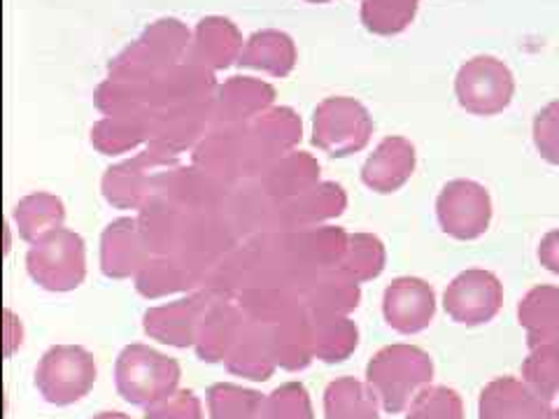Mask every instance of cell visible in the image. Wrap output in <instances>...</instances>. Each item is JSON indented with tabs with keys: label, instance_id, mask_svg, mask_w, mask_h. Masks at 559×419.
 I'll use <instances>...</instances> for the list:
<instances>
[{
	"label": "cell",
	"instance_id": "cell-1",
	"mask_svg": "<svg viewBox=\"0 0 559 419\" xmlns=\"http://www.w3.org/2000/svg\"><path fill=\"white\" fill-rule=\"evenodd\" d=\"M189 28L180 20H159L150 24L143 35L110 61V77H127L140 82H156L170 68L187 61L191 55Z\"/></svg>",
	"mask_w": 559,
	"mask_h": 419
},
{
	"label": "cell",
	"instance_id": "cell-2",
	"mask_svg": "<svg viewBox=\"0 0 559 419\" xmlns=\"http://www.w3.org/2000/svg\"><path fill=\"white\" fill-rule=\"evenodd\" d=\"M115 380L121 398L147 408L178 390L180 363L147 345L133 343L119 352Z\"/></svg>",
	"mask_w": 559,
	"mask_h": 419
},
{
	"label": "cell",
	"instance_id": "cell-3",
	"mask_svg": "<svg viewBox=\"0 0 559 419\" xmlns=\"http://www.w3.org/2000/svg\"><path fill=\"white\" fill-rule=\"evenodd\" d=\"M433 366L423 349L411 345L384 347L371 359L366 380L378 394L382 408L401 412L411 400V394L431 380Z\"/></svg>",
	"mask_w": 559,
	"mask_h": 419
},
{
	"label": "cell",
	"instance_id": "cell-4",
	"mask_svg": "<svg viewBox=\"0 0 559 419\" xmlns=\"http://www.w3.org/2000/svg\"><path fill=\"white\" fill-rule=\"evenodd\" d=\"M26 268L43 289L73 291L86 275L84 240L75 231L57 229L35 240L26 256Z\"/></svg>",
	"mask_w": 559,
	"mask_h": 419
},
{
	"label": "cell",
	"instance_id": "cell-5",
	"mask_svg": "<svg viewBox=\"0 0 559 419\" xmlns=\"http://www.w3.org/2000/svg\"><path fill=\"white\" fill-rule=\"evenodd\" d=\"M96 382L94 355L80 345L49 347L35 371V387L55 406L78 404Z\"/></svg>",
	"mask_w": 559,
	"mask_h": 419
},
{
	"label": "cell",
	"instance_id": "cell-6",
	"mask_svg": "<svg viewBox=\"0 0 559 419\" xmlns=\"http://www.w3.org/2000/svg\"><path fill=\"white\" fill-rule=\"evenodd\" d=\"M373 121L369 110L349 96H334L318 105L312 117V143L331 156H349L369 145Z\"/></svg>",
	"mask_w": 559,
	"mask_h": 419
},
{
	"label": "cell",
	"instance_id": "cell-7",
	"mask_svg": "<svg viewBox=\"0 0 559 419\" xmlns=\"http://www.w3.org/2000/svg\"><path fill=\"white\" fill-rule=\"evenodd\" d=\"M168 166H175V156L156 147L112 166L103 178L105 201L121 210L143 207L156 191V180H159L162 170H168Z\"/></svg>",
	"mask_w": 559,
	"mask_h": 419
},
{
	"label": "cell",
	"instance_id": "cell-8",
	"mask_svg": "<svg viewBox=\"0 0 559 419\" xmlns=\"http://www.w3.org/2000/svg\"><path fill=\"white\" fill-rule=\"evenodd\" d=\"M457 96L462 108L476 115L501 112L513 96V75L501 61L478 57L462 65L457 75Z\"/></svg>",
	"mask_w": 559,
	"mask_h": 419
},
{
	"label": "cell",
	"instance_id": "cell-9",
	"mask_svg": "<svg viewBox=\"0 0 559 419\" xmlns=\"http://www.w3.org/2000/svg\"><path fill=\"white\" fill-rule=\"evenodd\" d=\"M250 147V175L264 172L301 143V117L292 108H271L245 124Z\"/></svg>",
	"mask_w": 559,
	"mask_h": 419
},
{
	"label": "cell",
	"instance_id": "cell-10",
	"mask_svg": "<svg viewBox=\"0 0 559 419\" xmlns=\"http://www.w3.org/2000/svg\"><path fill=\"white\" fill-rule=\"evenodd\" d=\"M213 124V100L173 105L154 110L150 147L178 156L180 152L197 147Z\"/></svg>",
	"mask_w": 559,
	"mask_h": 419
},
{
	"label": "cell",
	"instance_id": "cell-11",
	"mask_svg": "<svg viewBox=\"0 0 559 419\" xmlns=\"http://www.w3.org/2000/svg\"><path fill=\"white\" fill-rule=\"evenodd\" d=\"M194 166L210 172L224 184L250 175V147L245 124L215 127L210 131L194 147Z\"/></svg>",
	"mask_w": 559,
	"mask_h": 419
},
{
	"label": "cell",
	"instance_id": "cell-12",
	"mask_svg": "<svg viewBox=\"0 0 559 419\" xmlns=\"http://www.w3.org/2000/svg\"><path fill=\"white\" fill-rule=\"evenodd\" d=\"M275 89L254 77H231L217 86L213 98L215 127H242L271 110Z\"/></svg>",
	"mask_w": 559,
	"mask_h": 419
},
{
	"label": "cell",
	"instance_id": "cell-13",
	"mask_svg": "<svg viewBox=\"0 0 559 419\" xmlns=\"http://www.w3.org/2000/svg\"><path fill=\"white\" fill-rule=\"evenodd\" d=\"M210 306V296H189V299L173 301L159 308H150L145 312V334L170 347H191L197 345L203 314Z\"/></svg>",
	"mask_w": 559,
	"mask_h": 419
},
{
	"label": "cell",
	"instance_id": "cell-14",
	"mask_svg": "<svg viewBox=\"0 0 559 419\" xmlns=\"http://www.w3.org/2000/svg\"><path fill=\"white\" fill-rule=\"evenodd\" d=\"M234 244L229 226L207 213H187L182 234L175 248V259H180L197 275L203 273L213 261L224 256Z\"/></svg>",
	"mask_w": 559,
	"mask_h": 419
},
{
	"label": "cell",
	"instance_id": "cell-15",
	"mask_svg": "<svg viewBox=\"0 0 559 419\" xmlns=\"http://www.w3.org/2000/svg\"><path fill=\"white\" fill-rule=\"evenodd\" d=\"M443 231L454 238H476L487 229L489 196L474 182H452L439 199Z\"/></svg>",
	"mask_w": 559,
	"mask_h": 419
},
{
	"label": "cell",
	"instance_id": "cell-16",
	"mask_svg": "<svg viewBox=\"0 0 559 419\" xmlns=\"http://www.w3.org/2000/svg\"><path fill=\"white\" fill-rule=\"evenodd\" d=\"M150 244L138 219H115L100 238V268L112 279L138 275L150 261Z\"/></svg>",
	"mask_w": 559,
	"mask_h": 419
},
{
	"label": "cell",
	"instance_id": "cell-17",
	"mask_svg": "<svg viewBox=\"0 0 559 419\" xmlns=\"http://www.w3.org/2000/svg\"><path fill=\"white\" fill-rule=\"evenodd\" d=\"M501 303V287L492 273L468 271L445 291V310L462 324H483L495 318Z\"/></svg>",
	"mask_w": 559,
	"mask_h": 419
},
{
	"label": "cell",
	"instance_id": "cell-18",
	"mask_svg": "<svg viewBox=\"0 0 559 419\" xmlns=\"http://www.w3.org/2000/svg\"><path fill=\"white\" fill-rule=\"evenodd\" d=\"M347 205V196L341 184L336 182H320L306 194L280 201L277 207H271V217L275 224L285 226V229H310V226H320L322 222L334 219L343 215Z\"/></svg>",
	"mask_w": 559,
	"mask_h": 419
},
{
	"label": "cell",
	"instance_id": "cell-19",
	"mask_svg": "<svg viewBox=\"0 0 559 419\" xmlns=\"http://www.w3.org/2000/svg\"><path fill=\"white\" fill-rule=\"evenodd\" d=\"M154 194H162L187 213H210L224 203V182L213 175L194 168H170L159 175Z\"/></svg>",
	"mask_w": 559,
	"mask_h": 419
},
{
	"label": "cell",
	"instance_id": "cell-20",
	"mask_svg": "<svg viewBox=\"0 0 559 419\" xmlns=\"http://www.w3.org/2000/svg\"><path fill=\"white\" fill-rule=\"evenodd\" d=\"M245 326H248V318L240 310V306H234L226 299H213L210 296V306L203 314V322L197 336V355L205 363H219L226 361L236 347L238 338L242 336Z\"/></svg>",
	"mask_w": 559,
	"mask_h": 419
},
{
	"label": "cell",
	"instance_id": "cell-21",
	"mask_svg": "<svg viewBox=\"0 0 559 419\" xmlns=\"http://www.w3.org/2000/svg\"><path fill=\"white\" fill-rule=\"evenodd\" d=\"M433 291L423 279L401 277L384 291V320L401 334L423 331L433 318Z\"/></svg>",
	"mask_w": 559,
	"mask_h": 419
},
{
	"label": "cell",
	"instance_id": "cell-22",
	"mask_svg": "<svg viewBox=\"0 0 559 419\" xmlns=\"http://www.w3.org/2000/svg\"><path fill=\"white\" fill-rule=\"evenodd\" d=\"M242 49V35L231 20H226V16H205L194 31L189 59L217 73V70L238 63Z\"/></svg>",
	"mask_w": 559,
	"mask_h": 419
},
{
	"label": "cell",
	"instance_id": "cell-23",
	"mask_svg": "<svg viewBox=\"0 0 559 419\" xmlns=\"http://www.w3.org/2000/svg\"><path fill=\"white\" fill-rule=\"evenodd\" d=\"M215 73L191 59L170 68L166 75L154 82V110L173 105L213 100L217 92Z\"/></svg>",
	"mask_w": 559,
	"mask_h": 419
},
{
	"label": "cell",
	"instance_id": "cell-24",
	"mask_svg": "<svg viewBox=\"0 0 559 419\" xmlns=\"http://www.w3.org/2000/svg\"><path fill=\"white\" fill-rule=\"evenodd\" d=\"M226 369L240 378L266 382L277 369L273 352V326L248 320L242 336L231 349V355L226 357Z\"/></svg>",
	"mask_w": 559,
	"mask_h": 419
},
{
	"label": "cell",
	"instance_id": "cell-25",
	"mask_svg": "<svg viewBox=\"0 0 559 419\" xmlns=\"http://www.w3.org/2000/svg\"><path fill=\"white\" fill-rule=\"evenodd\" d=\"M415 168V149L404 137L382 140L364 164L361 180L378 194H390L404 184Z\"/></svg>",
	"mask_w": 559,
	"mask_h": 419
},
{
	"label": "cell",
	"instance_id": "cell-26",
	"mask_svg": "<svg viewBox=\"0 0 559 419\" xmlns=\"http://www.w3.org/2000/svg\"><path fill=\"white\" fill-rule=\"evenodd\" d=\"M238 306L250 322L275 326L292 314L306 310L304 294L283 283H261L240 291Z\"/></svg>",
	"mask_w": 559,
	"mask_h": 419
},
{
	"label": "cell",
	"instance_id": "cell-27",
	"mask_svg": "<svg viewBox=\"0 0 559 419\" xmlns=\"http://www.w3.org/2000/svg\"><path fill=\"white\" fill-rule=\"evenodd\" d=\"M185 219L187 210L175 205L162 194H152L138 217L140 231H143L150 244V252L156 256H173L175 248H178Z\"/></svg>",
	"mask_w": 559,
	"mask_h": 419
},
{
	"label": "cell",
	"instance_id": "cell-28",
	"mask_svg": "<svg viewBox=\"0 0 559 419\" xmlns=\"http://www.w3.org/2000/svg\"><path fill=\"white\" fill-rule=\"evenodd\" d=\"M320 184V164L308 152H289L261 172V187L271 199H296Z\"/></svg>",
	"mask_w": 559,
	"mask_h": 419
},
{
	"label": "cell",
	"instance_id": "cell-29",
	"mask_svg": "<svg viewBox=\"0 0 559 419\" xmlns=\"http://www.w3.org/2000/svg\"><path fill=\"white\" fill-rule=\"evenodd\" d=\"M154 110H133L105 115L92 129V143L100 154H127L138 145L150 143Z\"/></svg>",
	"mask_w": 559,
	"mask_h": 419
},
{
	"label": "cell",
	"instance_id": "cell-30",
	"mask_svg": "<svg viewBox=\"0 0 559 419\" xmlns=\"http://www.w3.org/2000/svg\"><path fill=\"white\" fill-rule=\"evenodd\" d=\"M238 65L261 70L273 77H287L296 65V45L283 31H257L245 43Z\"/></svg>",
	"mask_w": 559,
	"mask_h": 419
},
{
	"label": "cell",
	"instance_id": "cell-31",
	"mask_svg": "<svg viewBox=\"0 0 559 419\" xmlns=\"http://www.w3.org/2000/svg\"><path fill=\"white\" fill-rule=\"evenodd\" d=\"M273 352L280 369L304 371L314 359V336L310 312L301 310L273 326Z\"/></svg>",
	"mask_w": 559,
	"mask_h": 419
},
{
	"label": "cell",
	"instance_id": "cell-32",
	"mask_svg": "<svg viewBox=\"0 0 559 419\" xmlns=\"http://www.w3.org/2000/svg\"><path fill=\"white\" fill-rule=\"evenodd\" d=\"M361 299L359 283L341 271L322 273L304 291V303L310 314H349Z\"/></svg>",
	"mask_w": 559,
	"mask_h": 419
},
{
	"label": "cell",
	"instance_id": "cell-33",
	"mask_svg": "<svg viewBox=\"0 0 559 419\" xmlns=\"http://www.w3.org/2000/svg\"><path fill=\"white\" fill-rule=\"evenodd\" d=\"M314 357L324 363H341L359 345V328L347 314H310Z\"/></svg>",
	"mask_w": 559,
	"mask_h": 419
},
{
	"label": "cell",
	"instance_id": "cell-34",
	"mask_svg": "<svg viewBox=\"0 0 559 419\" xmlns=\"http://www.w3.org/2000/svg\"><path fill=\"white\" fill-rule=\"evenodd\" d=\"M324 417L326 419H380L378 394L371 384L355 378H338L324 392Z\"/></svg>",
	"mask_w": 559,
	"mask_h": 419
},
{
	"label": "cell",
	"instance_id": "cell-35",
	"mask_svg": "<svg viewBox=\"0 0 559 419\" xmlns=\"http://www.w3.org/2000/svg\"><path fill=\"white\" fill-rule=\"evenodd\" d=\"M199 283V275L175 256H156L135 275V289L145 299H164V296L187 291Z\"/></svg>",
	"mask_w": 559,
	"mask_h": 419
},
{
	"label": "cell",
	"instance_id": "cell-36",
	"mask_svg": "<svg viewBox=\"0 0 559 419\" xmlns=\"http://www.w3.org/2000/svg\"><path fill=\"white\" fill-rule=\"evenodd\" d=\"M63 219L66 207L61 199H57L55 194H45V191L22 199L14 207L16 231L28 242H35L38 238L61 229Z\"/></svg>",
	"mask_w": 559,
	"mask_h": 419
},
{
	"label": "cell",
	"instance_id": "cell-37",
	"mask_svg": "<svg viewBox=\"0 0 559 419\" xmlns=\"http://www.w3.org/2000/svg\"><path fill=\"white\" fill-rule=\"evenodd\" d=\"M94 100L103 115L154 110V82L108 75V80L98 84Z\"/></svg>",
	"mask_w": 559,
	"mask_h": 419
},
{
	"label": "cell",
	"instance_id": "cell-38",
	"mask_svg": "<svg viewBox=\"0 0 559 419\" xmlns=\"http://www.w3.org/2000/svg\"><path fill=\"white\" fill-rule=\"evenodd\" d=\"M538 404L513 380L489 384L480 400V419H534Z\"/></svg>",
	"mask_w": 559,
	"mask_h": 419
},
{
	"label": "cell",
	"instance_id": "cell-39",
	"mask_svg": "<svg viewBox=\"0 0 559 419\" xmlns=\"http://www.w3.org/2000/svg\"><path fill=\"white\" fill-rule=\"evenodd\" d=\"M264 398L254 390L219 382L207 390L210 419H261Z\"/></svg>",
	"mask_w": 559,
	"mask_h": 419
},
{
	"label": "cell",
	"instance_id": "cell-40",
	"mask_svg": "<svg viewBox=\"0 0 559 419\" xmlns=\"http://www.w3.org/2000/svg\"><path fill=\"white\" fill-rule=\"evenodd\" d=\"M384 266V248L376 236L355 234L347 240L345 256L336 271L347 275L355 283H366L382 273Z\"/></svg>",
	"mask_w": 559,
	"mask_h": 419
},
{
	"label": "cell",
	"instance_id": "cell-41",
	"mask_svg": "<svg viewBox=\"0 0 559 419\" xmlns=\"http://www.w3.org/2000/svg\"><path fill=\"white\" fill-rule=\"evenodd\" d=\"M417 0H364L361 22L376 35H396L415 20Z\"/></svg>",
	"mask_w": 559,
	"mask_h": 419
},
{
	"label": "cell",
	"instance_id": "cell-42",
	"mask_svg": "<svg viewBox=\"0 0 559 419\" xmlns=\"http://www.w3.org/2000/svg\"><path fill=\"white\" fill-rule=\"evenodd\" d=\"M261 419H314L308 390L301 382L280 384L264 398Z\"/></svg>",
	"mask_w": 559,
	"mask_h": 419
},
{
	"label": "cell",
	"instance_id": "cell-43",
	"mask_svg": "<svg viewBox=\"0 0 559 419\" xmlns=\"http://www.w3.org/2000/svg\"><path fill=\"white\" fill-rule=\"evenodd\" d=\"M408 419H462V404L452 390H425L411 406Z\"/></svg>",
	"mask_w": 559,
	"mask_h": 419
},
{
	"label": "cell",
	"instance_id": "cell-44",
	"mask_svg": "<svg viewBox=\"0 0 559 419\" xmlns=\"http://www.w3.org/2000/svg\"><path fill=\"white\" fill-rule=\"evenodd\" d=\"M145 419H203L201 400L194 392L175 390L145 408Z\"/></svg>",
	"mask_w": 559,
	"mask_h": 419
},
{
	"label": "cell",
	"instance_id": "cell-45",
	"mask_svg": "<svg viewBox=\"0 0 559 419\" xmlns=\"http://www.w3.org/2000/svg\"><path fill=\"white\" fill-rule=\"evenodd\" d=\"M94 419H131V417L124 415V412H100Z\"/></svg>",
	"mask_w": 559,
	"mask_h": 419
},
{
	"label": "cell",
	"instance_id": "cell-46",
	"mask_svg": "<svg viewBox=\"0 0 559 419\" xmlns=\"http://www.w3.org/2000/svg\"><path fill=\"white\" fill-rule=\"evenodd\" d=\"M308 3H326V0H308Z\"/></svg>",
	"mask_w": 559,
	"mask_h": 419
}]
</instances>
